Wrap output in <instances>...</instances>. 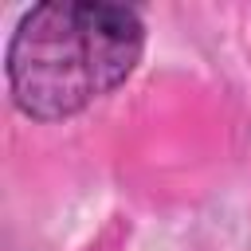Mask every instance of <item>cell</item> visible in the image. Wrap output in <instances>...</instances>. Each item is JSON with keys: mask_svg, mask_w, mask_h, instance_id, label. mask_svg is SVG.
Masks as SVG:
<instances>
[{"mask_svg": "<svg viewBox=\"0 0 251 251\" xmlns=\"http://www.w3.org/2000/svg\"><path fill=\"white\" fill-rule=\"evenodd\" d=\"M145 51V24L126 4L51 0L12 31L4 75L12 102L35 122H63L118 90Z\"/></svg>", "mask_w": 251, "mask_h": 251, "instance_id": "6da1fadb", "label": "cell"}]
</instances>
